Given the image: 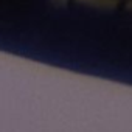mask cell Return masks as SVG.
<instances>
[{
  "label": "cell",
  "instance_id": "cell-1",
  "mask_svg": "<svg viewBox=\"0 0 132 132\" xmlns=\"http://www.w3.org/2000/svg\"><path fill=\"white\" fill-rule=\"evenodd\" d=\"M76 2L86 6L96 8V10H113L120 0H76Z\"/></svg>",
  "mask_w": 132,
  "mask_h": 132
},
{
  "label": "cell",
  "instance_id": "cell-2",
  "mask_svg": "<svg viewBox=\"0 0 132 132\" xmlns=\"http://www.w3.org/2000/svg\"><path fill=\"white\" fill-rule=\"evenodd\" d=\"M51 2H57V3H65L67 0H51Z\"/></svg>",
  "mask_w": 132,
  "mask_h": 132
}]
</instances>
